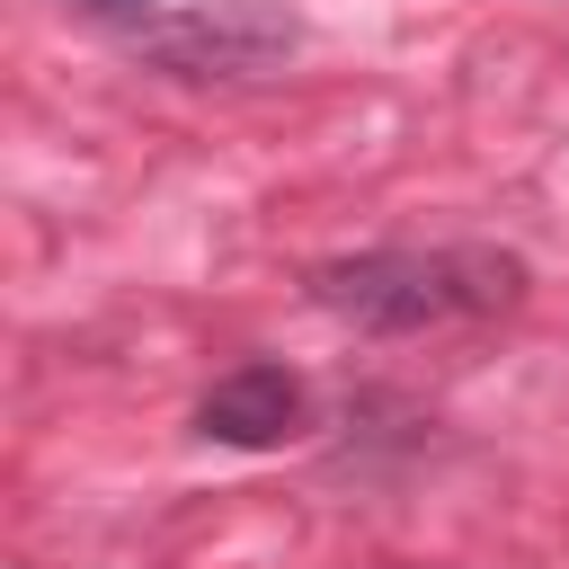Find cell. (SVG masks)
<instances>
[{
    "mask_svg": "<svg viewBox=\"0 0 569 569\" xmlns=\"http://www.w3.org/2000/svg\"><path fill=\"white\" fill-rule=\"evenodd\" d=\"M320 311L356 320V329H436V320H480V311H507L525 293V258L516 249H365V258H338L311 276Z\"/></svg>",
    "mask_w": 569,
    "mask_h": 569,
    "instance_id": "obj_1",
    "label": "cell"
},
{
    "mask_svg": "<svg viewBox=\"0 0 569 569\" xmlns=\"http://www.w3.org/2000/svg\"><path fill=\"white\" fill-rule=\"evenodd\" d=\"M293 53H302V18L276 0H213V9L133 27V62L169 71V80H267Z\"/></svg>",
    "mask_w": 569,
    "mask_h": 569,
    "instance_id": "obj_2",
    "label": "cell"
},
{
    "mask_svg": "<svg viewBox=\"0 0 569 569\" xmlns=\"http://www.w3.org/2000/svg\"><path fill=\"white\" fill-rule=\"evenodd\" d=\"M293 427H302V382H293L284 365H240V373H222V382L196 400V436L240 445V453L284 445Z\"/></svg>",
    "mask_w": 569,
    "mask_h": 569,
    "instance_id": "obj_3",
    "label": "cell"
},
{
    "mask_svg": "<svg viewBox=\"0 0 569 569\" xmlns=\"http://www.w3.org/2000/svg\"><path fill=\"white\" fill-rule=\"evenodd\" d=\"M80 18H116V27H151V0H71Z\"/></svg>",
    "mask_w": 569,
    "mask_h": 569,
    "instance_id": "obj_4",
    "label": "cell"
}]
</instances>
